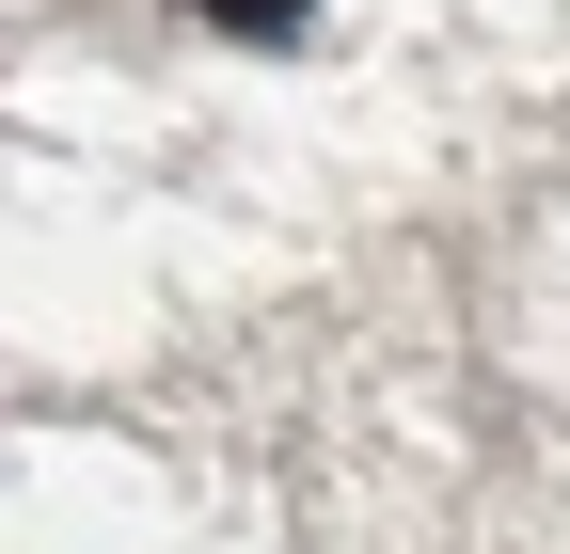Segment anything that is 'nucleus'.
Segmentation results:
<instances>
[]
</instances>
